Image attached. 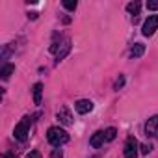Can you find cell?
Masks as SVG:
<instances>
[{
  "instance_id": "17",
  "label": "cell",
  "mask_w": 158,
  "mask_h": 158,
  "mask_svg": "<svg viewBox=\"0 0 158 158\" xmlns=\"http://www.w3.org/2000/svg\"><path fill=\"white\" fill-rule=\"evenodd\" d=\"M50 158H63V152H61V149H54V151L50 152Z\"/></svg>"
},
{
  "instance_id": "5",
  "label": "cell",
  "mask_w": 158,
  "mask_h": 158,
  "mask_svg": "<svg viewBox=\"0 0 158 158\" xmlns=\"http://www.w3.org/2000/svg\"><path fill=\"white\" fill-rule=\"evenodd\" d=\"M145 134L151 138H158V115H152L145 123Z\"/></svg>"
},
{
  "instance_id": "18",
  "label": "cell",
  "mask_w": 158,
  "mask_h": 158,
  "mask_svg": "<svg viewBox=\"0 0 158 158\" xmlns=\"http://www.w3.org/2000/svg\"><path fill=\"white\" fill-rule=\"evenodd\" d=\"M26 158H41V152L39 151H32V152H28Z\"/></svg>"
},
{
  "instance_id": "21",
  "label": "cell",
  "mask_w": 158,
  "mask_h": 158,
  "mask_svg": "<svg viewBox=\"0 0 158 158\" xmlns=\"http://www.w3.org/2000/svg\"><path fill=\"white\" fill-rule=\"evenodd\" d=\"M28 17L34 21V19H37V13H35V11H32V13H28Z\"/></svg>"
},
{
  "instance_id": "8",
  "label": "cell",
  "mask_w": 158,
  "mask_h": 158,
  "mask_svg": "<svg viewBox=\"0 0 158 158\" xmlns=\"http://www.w3.org/2000/svg\"><path fill=\"white\" fill-rule=\"evenodd\" d=\"M104 141H106L104 132H95V134L91 136V139H89V145L95 147V149H101V147L104 145Z\"/></svg>"
},
{
  "instance_id": "3",
  "label": "cell",
  "mask_w": 158,
  "mask_h": 158,
  "mask_svg": "<svg viewBox=\"0 0 158 158\" xmlns=\"http://www.w3.org/2000/svg\"><path fill=\"white\" fill-rule=\"evenodd\" d=\"M138 139L134 136H128L125 141V158H138Z\"/></svg>"
},
{
  "instance_id": "7",
  "label": "cell",
  "mask_w": 158,
  "mask_h": 158,
  "mask_svg": "<svg viewBox=\"0 0 158 158\" xmlns=\"http://www.w3.org/2000/svg\"><path fill=\"white\" fill-rule=\"evenodd\" d=\"M58 121L61 123V125H65V127H69V125H73V115H71V112H69V108H60V112H58Z\"/></svg>"
},
{
  "instance_id": "20",
  "label": "cell",
  "mask_w": 158,
  "mask_h": 158,
  "mask_svg": "<svg viewBox=\"0 0 158 158\" xmlns=\"http://www.w3.org/2000/svg\"><path fill=\"white\" fill-rule=\"evenodd\" d=\"M2 158H19V156H17V152H6Z\"/></svg>"
},
{
  "instance_id": "22",
  "label": "cell",
  "mask_w": 158,
  "mask_h": 158,
  "mask_svg": "<svg viewBox=\"0 0 158 158\" xmlns=\"http://www.w3.org/2000/svg\"><path fill=\"white\" fill-rule=\"evenodd\" d=\"M91 158H99V154H95V156H91Z\"/></svg>"
},
{
  "instance_id": "4",
  "label": "cell",
  "mask_w": 158,
  "mask_h": 158,
  "mask_svg": "<svg viewBox=\"0 0 158 158\" xmlns=\"http://www.w3.org/2000/svg\"><path fill=\"white\" fill-rule=\"evenodd\" d=\"M158 28V15H149V19L143 23V35H152Z\"/></svg>"
},
{
  "instance_id": "9",
  "label": "cell",
  "mask_w": 158,
  "mask_h": 158,
  "mask_svg": "<svg viewBox=\"0 0 158 158\" xmlns=\"http://www.w3.org/2000/svg\"><path fill=\"white\" fill-rule=\"evenodd\" d=\"M41 95H43V84L37 82V84L34 86V102H35V104H41Z\"/></svg>"
},
{
  "instance_id": "1",
  "label": "cell",
  "mask_w": 158,
  "mask_h": 158,
  "mask_svg": "<svg viewBox=\"0 0 158 158\" xmlns=\"http://www.w3.org/2000/svg\"><path fill=\"white\" fill-rule=\"evenodd\" d=\"M47 138H48V141L54 147H60V145H63V143L69 141V134L63 128H60V127H50L48 132H47Z\"/></svg>"
},
{
  "instance_id": "14",
  "label": "cell",
  "mask_w": 158,
  "mask_h": 158,
  "mask_svg": "<svg viewBox=\"0 0 158 158\" xmlns=\"http://www.w3.org/2000/svg\"><path fill=\"white\" fill-rule=\"evenodd\" d=\"M76 0H63V8L65 10H69V11H74L76 10Z\"/></svg>"
},
{
  "instance_id": "10",
  "label": "cell",
  "mask_w": 158,
  "mask_h": 158,
  "mask_svg": "<svg viewBox=\"0 0 158 158\" xmlns=\"http://www.w3.org/2000/svg\"><path fill=\"white\" fill-rule=\"evenodd\" d=\"M143 52H145V45L136 43V45L132 47V50H130V56H132V58H139V56H143Z\"/></svg>"
},
{
  "instance_id": "2",
  "label": "cell",
  "mask_w": 158,
  "mask_h": 158,
  "mask_svg": "<svg viewBox=\"0 0 158 158\" xmlns=\"http://www.w3.org/2000/svg\"><path fill=\"white\" fill-rule=\"evenodd\" d=\"M30 125H32V119H30V117H23L21 123L15 127L13 136H15L19 141H26V139H28V134H30Z\"/></svg>"
},
{
  "instance_id": "15",
  "label": "cell",
  "mask_w": 158,
  "mask_h": 158,
  "mask_svg": "<svg viewBox=\"0 0 158 158\" xmlns=\"http://www.w3.org/2000/svg\"><path fill=\"white\" fill-rule=\"evenodd\" d=\"M139 149H141V154H149V152L152 151V145H149V143H143Z\"/></svg>"
},
{
  "instance_id": "11",
  "label": "cell",
  "mask_w": 158,
  "mask_h": 158,
  "mask_svg": "<svg viewBox=\"0 0 158 158\" xmlns=\"http://www.w3.org/2000/svg\"><path fill=\"white\" fill-rule=\"evenodd\" d=\"M13 71H15V65L8 63V65H4V67H2V73H0V74H2L4 80H8V78L11 76V73H13Z\"/></svg>"
},
{
  "instance_id": "16",
  "label": "cell",
  "mask_w": 158,
  "mask_h": 158,
  "mask_svg": "<svg viewBox=\"0 0 158 158\" xmlns=\"http://www.w3.org/2000/svg\"><path fill=\"white\" fill-rule=\"evenodd\" d=\"M147 10H158V0H149V2H147Z\"/></svg>"
},
{
  "instance_id": "12",
  "label": "cell",
  "mask_w": 158,
  "mask_h": 158,
  "mask_svg": "<svg viewBox=\"0 0 158 158\" xmlns=\"http://www.w3.org/2000/svg\"><path fill=\"white\" fill-rule=\"evenodd\" d=\"M115 136H117V130H115L114 127H110V128H106V130H104V138H106V141L115 139Z\"/></svg>"
},
{
  "instance_id": "13",
  "label": "cell",
  "mask_w": 158,
  "mask_h": 158,
  "mask_svg": "<svg viewBox=\"0 0 158 158\" xmlns=\"http://www.w3.org/2000/svg\"><path fill=\"white\" fill-rule=\"evenodd\" d=\"M139 2H130V4H127V10L130 11V13H134V15H138L139 13Z\"/></svg>"
},
{
  "instance_id": "6",
  "label": "cell",
  "mask_w": 158,
  "mask_h": 158,
  "mask_svg": "<svg viewBox=\"0 0 158 158\" xmlns=\"http://www.w3.org/2000/svg\"><path fill=\"white\" fill-rule=\"evenodd\" d=\"M74 110H76L78 114H89V112L93 110V102H91V101H88V99L76 101V104H74Z\"/></svg>"
},
{
  "instance_id": "19",
  "label": "cell",
  "mask_w": 158,
  "mask_h": 158,
  "mask_svg": "<svg viewBox=\"0 0 158 158\" xmlns=\"http://www.w3.org/2000/svg\"><path fill=\"white\" fill-rule=\"evenodd\" d=\"M123 84H125V78H123V76H121V78H119V80H117V82H115V89H119V88H121V86H123Z\"/></svg>"
}]
</instances>
